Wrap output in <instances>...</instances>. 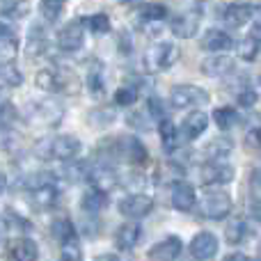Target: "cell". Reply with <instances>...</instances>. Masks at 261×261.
I'll return each mask as SVG.
<instances>
[{
    "label": "cell",
    "instance_id": "cell-48",
    "mask_svg": "<svg viewBox=\"0 0 261 261\" xmlns=\"http://www.w3.org/2000/svg\"><path fill=\"white\" fill-rule=\"evenodd\" d=\"M94 261H122V259H119L117 254H99Z\"/></svg>",
    "mask_w": 261,
    "mask_h": 261
},
{
    "label": "cell",
    "instance_id": "cell-50",
    "mask_svg": "<svg viewBox=\"0 0 261 261\" xmlns=\"http://www.w3.org/2000/svg\"><path fill=\"white\" fill-rule=\"evenodd\" d=\"M5 35H12V32H9L7 25H3V23H0V37H5Z\"/></svg>",
    "mask_w": 261,
    "mask_h": 261
},
{
    "label": "cell",
    "instance_id": "cell-38",
    "mask_svg": "<svg viewBox=\"0 0 261 261\" xmlns=\"http://www.w3.org/2000/svg\"><path fill=\"white\" fill-rule=\"evenodd\" d=\"M3 14L9 18H23L28 14V3L25 0H7L3 5Z\"/></svg>",
    "mask_w": 261,
    "mask_h": 261
},
{
    "label": "cell",
    "instance_id": "cell-26",
    "mask_svg": "<svg viewBox=\"0 0 261 261\" xmlns=\"http://www.w3.org/2000/svg\"><path fill=\"white\" fill-rule=\"evenodd\" d=\"M250 234H252V229H250L248 220H234L229 227H227V243L229 245H241L245 243V241L250 239Z\"/></svg>",
    "mask_w": 261,
    "mask_h": 261
},
{
    "label": "cell",
    "instance_id": "cell-24",
    "mask_svg": "<svg viewBox=\"0 0 261 261\" xmlns=\"http://www.w3.org/2000/svg\"><path fill=\"white\" fill-rule=\"evenodd\" d=\"M53 236L60 241L62 245L67 243H76L78 241V234H76V227H73V222L69 220V218H58V220L53 222Z\"/></svg>",
    "mask_w": 261,
    "mask_h": 261
},
{
    "label": "cell",
    "instance_id": "cell-31",
    "mask_svg": "<svg viewBox=\"0 0 261 261\" xmlns=\"http://www.w3.org/2000/svg\"><path fill=\"white\" fill-rule=\"evenodd\" d=\"M18 55V41L14 35L0 37V64H12Z\"/></svg>",
    "mask_w": 261,
    "mask_h": 261
},
{
    "label": "cell",
    "instance_id": "cell-51",
    "mask_svg": "<svg viewBox=\"0 0 261 261\" xmlns=\"http://www.w3.org/2000/svg\"><path fill=\"white\" fill-rule=\"evenodd\" d=\"M0 245H3V234H0Z\"/></svg>",
    "mask_w": 261,
    "mask_h": 261
},
{
    "label": "cell",
    "instance_id": "cell-32",
    "mask_svg": "<svg viewBox=\"0 0 261 261\" xmlns=\"http://www.w3.org/2000/svg\"><path fill=\"white\" fill-rule=\"evenodd\" d=\"M64 7H67V0H41L39 3V12L41 16L46 18V21H58L60 16H62Z\"/></svg>",
    "mask_w": 261,
    "mask_h": 261
},
{
    "label": "cell",
    "instance_id": "cell-2",
    "mask_svg": "<svg viewBox=\"0 0 261 261\" xmlns=\"http://www.w3.org/2000/svg\"><path fill=\"white\" fill-rule=\"evenodd\" d=\"M35 81L39 90L53 92V94H78L81 92V81L69 69H41Z\"/></svg>",
    "mask_w": 261,
    "mask_h": 261
},
{
    "label": "cell",
    "instance_id": "cell-36",
    "mask_svg": "<svg viewBox=\"0 0 261 261\" xmlns=\"http://www.w3.org/2000/svg\"><path fill=\"white\" fill-rule=\"evenodd\" d=\"M85 25L94 35H106V32H110V18L106 14H92L90 18H85Z\"/></svg>",
    "mask_w": 261,
    "mask_h": 261
},
{
    "label": "cell",
    "instance_id": "cell-45",
    "mask_svg": "<svg viewBox=\"0 0 261 261\" xmlns=\"http://www.w3.org/2000/svg\"><path fill=\"white\" fill-rule=\"evenodd\" d=\"M250 211H252V218H254V220L261 222V199H254L252 206H250Z\"/></svg>",
    "mask_w": 261,
    "mask_h": 261
},
{
    "label": "cell",
    "instance_id": "cell-6",
    "mask_svg": "<svg viewBox=\"0 0 261 261\" xmlns=\"http://www.w3.org/2000/svg\"><path fill=\"white\" fill-rule=\"evenodd\" d=\"M170 103L174 108H197V106L208 103V92L197 85H176L170 92Z\"/></svg>",
    "mask_w": 261,
    "mask_h": 261
},
{
    "label": "cell",
    "instance_id": "cell-33",
    "mask_svg": "<svg viewBox=\"0 0 261 261\" xmlns=\"http://www.w3.org/2000/svg\"><path fill=\"white\" fill-rule=\"evenodd\" d=\"M138 96H140V90L135 85H122L115 92V103L119 108H128V106L138 103Z\"/></svg>",
    "mask_w": 261,
    "mask_h": 261
},
{
    "label": "cell",
    "instance_id": "cell-4",
    "mask_svg": "<svg viewBox=\"0 0 261 261\" xmlns=\"http://www.w3.org/2000/svg\"><path fill=\"white\" fill-rule=\"evenodd\" d=\"M179 58V50L172 41H156L151 44L142 55V64L149 73H156V71H163V69H170L172 64L176 62Z\"/></svg>",
    "mask_w": 261,
    "mask_h": 261
},
{
    "label": "cell",
    "instance_id": "cell-1",
    "mask_svg": "<svg viewBox=\"0 0 261 261\" xmlns=\"http://www.w3.org/2000/svg\"><path fill=\"white\" fill-rule=\"evenodd\" d=\"M83 144L76 135H55L44 138L35 144V153L41 161H73L81 153Z\"/></svg>",
    "mask_w": 261,
    "mask_h": 261
},
{
    "label": "cell",
    "instance_id": "cell-28",
    "mask_svg": "<svg viewBox=\"0 0 261 261\" xmlns=\"http://www.w3.org/2000/svg\"><path fill=\"white\" fill-rule=\"evenodd\" d=\"M231 149H234V142L222 135V138L211 140V142L204 147V156L206 158H227L231 153Z\"/></svg>",
    "mask_w": 261,
    "mask_h": 261
},
{
    "label": "cell",
    "instance_id": "cell-25",
    "mask_svg": "<svg viewBox=\"0 0 261 261\" xmlns=\"http://www.w3.org/2000/svg\"><path fill=\"white\" fill-rule=\"evenodd\" d=\"M30 199L39 208H50L60 199V193H58V188H55V184L53 186H41V188L30 190Z\"/></svg>",
    "mask_w": 261,
    "mask_h": 261
},
{
    "label": "cell",
    "instance_id": "cell-39",
    "mask_svg": "<svg viewBox=\"0 0 261 261\" xmlns=\"http://www.w3.org/2000/svg\"><path fill=\"white\" fill-rule=\"evenodd\" d=\"M90 122L94 126H108L115 122V110L113 108H96L90 113Z\"/></svg>",
    "mask_w": 261,
    "mask_h": 261
},
{
    "label": "cell",
    "instance_id": "cell-34",
    "mask_svg": "<svg viewBox=\"0 0 261 261\" xmlns=\"http://www.w3.org/2000/svg\"><path fill=\"white\" fill-rule=\"evenodd\" d=\"M236 53H239L241 60L252 62V60L257 58V53H259V44L252 39V37H245V39H241L239 44H236Z\"/></svg>",
    "mask_w": 261,
    "mask_h": 261
},
{
    "label": "cell",
    "instance_id": "cell-23",
    "mask_svg": "<svg viewBox=\"0 0 261 261\" xmlns=\"http://www.w3.org/2000/svg\"><path fill=\"white\" fill-rule=\"evenodd\" d=\"M158 130H161V142H163V149L167 153H172L176 147H179V128L174 126L172 119H161L158 122Z\"/></svg>",
    "mask_w": 261,
    "mask_h": 261
},
{
    "label": "cell",
    "instance_id": "cell-17",
    "mask_svg": "<svg viewBox=\"0 0 261 261\" xmlns=\"http://www.w3.org/2000/svg\"><path fill=\"white\" fill-rule=\"evenodd\" d=\"M181 250H184L181 239H176V236H167V239H163L161 243H156L151 250H149V257H151L153 261H174V259H179Z\"/></svg>",
    "mask_w": 261,
    "mask_h": 261
},
{
    "label": "cell",
    "instance_id": "cell-20",
    "mask_svg": "<svg viewBox=\"0 0 261 261\" xmlns=\"http://www.w3.org/2000/svg\"><path fill=\"white\" fill-rule=\"evenodd\" d=\"M234 46V39L227 35L225 30H206L202 37V48L208 50V53H225Z\"/></svg>",
    "mask_w": 261,
    "mask_h": 261
},
{
    "label": "cell",
    "instance_id": "cell-15",
    "mask_svg": "<svg viewBox=\"0 0 261 261\" xmlns=\"http://www.w3.org/2000/svg\"><path fill=\"white\" fill-rule=\"evenodd\" d=\"M216 252H218V239L211 231H202V234H197L190 241V254L195 259L206 261V259L216 257Z\"/></svg>",
    "mask_w": 261,
    "mask_h": 261
},
{
    "label": "cell",
    "instance_id": "cell-8",
    "mask_svg": "<svg viewBox=\"0 0 261 261\" xmlns=\"http://www.w3.org/2000/svg\"><path fill=\"white\" fill-rule=\"evenodd\" d=\"M85 181H90V186L94 190L110 193L113 188H117L119 176H117V172H115L110 165H106V163H99V165H87Z\"/></svg>",
    "mask_w": 261,
    "mask_h": 261
},
{
    "label": "cell",
    "instance_id": "cell-35",
    "mask_svg": "<svg viewBox=\"0 0 261 261\" xmlns=\"http://www.w3.org/2000/svg\"><path fill=\"white\" fill-rule=\"evenodd\" d=\"M23 81L21 71L12 64H0V85H9V87H18Z\"/></svg>",
    "mask_w": 261,
    "mask_h": 261
},
{
    "label": "cell",
    "instance_id": "cell-14",
    "mask_svg": "<svg viewBox=\"0 0 261 261\" xmlns=\"http://www.w3.org/2000/svg\"><path fill=\"white\" fill-rule=\"evenodd\" d=\"M172 206L176 208V211H193L195 208V202H197V195H195V188L190 184H186V181H176L174 186H172Z\"/></svg>",
    "mask_w": 261,
    "mask_h": 261
},
{
    "label": "cell",
    "instance_id": "cell-29",
    "mask_svg": "<svg viewBox=\"0 0 261 261\" xmlns=\"http://www.w3.org/2000/svg\"><path fill=\"white\" fill-rule=\"evenodd\" d=\"M213 122H216L218 128L229 130L231 126H236V122H239V113H236L231 106H222V108L213 110Z\"/></svg>",
    "mask_w": 261,
    "mask_h": 261
},
{
    "label": "cell",
    "instance_id": "cell-40",
    "mask_svg": "<svg viewBox=\"0 0 261 261\" xmlns=\"http://www.w3.org/2000/svg\"><path fill=\"white\" fill-rule=\"evenodd\" d=\"M236 99H239L241 106H245V108H250V106L257 103V92H254L252 85H245L243 90H239V94H236Z\"/></svg>",
    "mask_w": 261,
    "mask_h": 261
},
{
    "label": "cell",
    "instance_id": "cell-49",
    "mask_svg": "<svg viewBox=\"0 0 261 261\" xmlns=\"http://www.w3.org/2000/svg\"><path fill=\"white\" fill-rule=\"evenodd\" d=\"M5 190H7V176H5L3 172H0V195H3Z\"/></svg>",
    "mask_w": 261,
    "mask_h": 261
},
{
    "label": "cell",
    "instance_id": "cell-27",
    "mask_svg": "<svg viewBox=\"0 0 261 261\" xmlns=\"http://www.w3.org/2000/svg\"><path fill=\"white\" fill-rule=\"evenodd\" d=\"M87 90L94 96H101L106 92V73L99 62H94L90 67V71H87Z\"/></svg>",
    "mask_w": 261,
    "mask_h": 261
},
{
    "label": "cell",
    "instance_id": "cell-3",
    "mask_svg": "<svg viewBox=\"0 0 261 261\" xmlns=\"http://www.w3.org/2000/svg\"><path fill=\"white\" fill-rule=\"evenodd\" d=\"M197 211L202 218L206 220H225L227 216L231 213V197L229 193L225 190H218V188H211L202 195L197 204Z\"/></svg>",
    "mask_w": 261,
    "mask_h": 261
},
{
    "label": "cell",
    "instance_id": "cell-41",
    "mask_svg": "<svg viewBox=\"0 0 261 261\" xmlns=\"http://www.w3.org/2000/svg\"><path fill=\"white\" fill-rule=\"evenodd\" d=\"M60 261H83L81 248H78V241H76V243L62 245V254H60Z\"/></svg>",
    "mask_w": 261,
    "mask_h": 261
},
{
    "label": "cell",
    "instance_id": "cell-46",
    "mask_svg": "<svg viewBox=\"0 0 261 261\" xmlns=\"http://www.w3.org/2000/svg\"><path fill=\"white\" fill-rule=\"evenodd\" d=\"M222 261H250L248 257H245V254L243 252H231L229 254V257H225V259H222Z\"/></svg>",
    "mask_w": 261,
    "mask_h": 261
},
{
    "label": "cell",
    "instance_id": "cell-22",
    "mask_svg": "<svg viewBox=\"0 0 261 261\" xmlns=\"http://www.w3.org/2000/svg\"><path fill=\"white\" fill-rule=\"evenodd\" d=\"M106 206H108V193H101V190H94V188L87 190L81 199V208L85 213H90V216L101 213Z\"/></svg>",
    "mask_w": 261,
    "mask_h": 261
},
{
    "label": "cell",
    "instance_id": "cell-19",
    "mask_svg": "<svg viewBox=\"0 0 261 261\" xmlns=\"http://www.w3.org/2000/svg\"><path fill=\"white\" fill-rule=\"evenodd\" d=\"M208 126V115L202 113V110H193L188 117L181 122V135L186 140H197L199 135L206 130Z\"/></svg>",
    "mask_w": 261,
    "mask_h": 261
},
{
    "label": "cell",
    "instance_id": "cell-21",
    "mask_svg": "<svg viewBox=\"0 0 261 261\" xmlns=\"http://www.w3.org/2000/svg\"><path fill=\"white\" fill-rule=\"evenodd\" d=\"M140 239H142V227L138 222H126L115 234V245L119 250H133L140 243Z\"/></svg>",
    "mask_w": 261,
    "mask_h": 261
},
{
    "label": "cell",
    "instance_id": "cell-37",
    "mask_svg": "<svg viewBox=\"0 0 261 261\" xmlns=\"http://www.w3.org/2000/svg\"><path fill=\"white\" fill-rule=\"evenodd\" d=\"M55 184V176L48 174V172H35L30 174L28 179H23V186L28 190H35V188H41V186H53Z\"/></svg>",
    "mask_w": 261,
    "mask_h": 261
},
{
    "label": "cell",
    "instance_id": "cell-42",
    "mask_svg": "<svg viewBox=\"0 0 261 261\" xmlns=\"http://www.w3.org/2000/svg\"><path fill=\"white\" fill-rule=\"evenodd\" d=\"M245 144H248L250 151L261 153V126L259 128H252L248 135H245Z\"/></svg>",
    "mask_w": 261,
    "mask_h": 261
},
{
    "label": "cell",
    "instance_id": "cell-11",
    "mask_svg": "<svg viewBox=\"0 0 261 261\" xmlns=\"http://www.w3.org/2000/svg\"><path fill=\"white\" fill-rule=\"evenodd\" d=\"M199 21H202V12H199V9L181 12L179 16L172 18V32H174L179 39H190V37L197 35Z\"/></svg>",
    "mask_w": 261,
    "mask_h": 261
},
{
    "label": "cell",
    "instance_id": "cell-47",
    "mask_svg": "<svg viewBox=\"0 0 261 261\" xmlns=\"http://www.w3.org/2000/svg\"><path fill=\"white\" fill-rule=\"evenodd\" d=\"M252 37L254 41H257V44H261V23H254V28H252Z\"/></svg>",
    "mask_w": 261,
    "mask_h": 261
},
{
    "label": "cell",
    "instance_id": "cell-18",
    "mask_svg": "<svg viewBox=\"0 0 261 261\" xmlns=\"http://www.w3.org/2000/svg\"><path fill=\"white\" fill-rule=\"evenodd\" d=\"M252 5L248 3H234V5H227L225 12H222V21L227 23L229 28H243L245 23L252 18Z\"/></svg>",
    "mask_w": 261,
    "mask_h": 261
},
{
    "label": "cell",
    "instance_id": "cell-44",
    "mask_svg": "<svg viewBox=\"0 0 261 261\" xmlns=\"http://www.w3.org/2000/svg\"><path fill=\"white\" fill-rule=\"evenodd\" d=\"M252 190L257 193V199H261V170H254L252 174Z\"/></svg>",
    "mask_w": 261,
    "mask_h": 261
},
{
    "label": "cell",
    "instance_id": "cell-16",
    "mask_svg": "<svg viewBox=\"0 0 261 261\" xmlns=\"http://www.w3.org/2000/svg\"><path fill=\"white\" fill-rule=\"evenodd\" d=\"M234 67H236L234 58H229V55H225V53H216V55H211V58H206L202 62V71L211 78L229 76V73L234 71Z\"/></svg>",
    "mask_w": 261,
    "mask_h": 261
},
{
    "label": "cell",
    "instance_id": "cell-5",
    "mask_svg": "<svg viewBox=\"0 0 261 261\" xmlns=\"http://www.w3.org/2000/svg\"><path fill=\"white\" fill-rule=\"evenodd\" d=\"M113 153L122 161L130 163V165H144L149 158L147 147L142 144V140L138 138H115L113 140Z\"/></svg>",
    "mask_w": 261,
    "mask_h": 261
},
{
    "label": "cell",
    "instance_id": "cell-9",
    "mask_svg": "<svg viewBox=\"0 0 261 261\" xmlns=\"http://www.w3.org/2000/svg\"><path fill=\"white\" fill-rule=\"evenodd\" d=\"M30 117L39 124H46V126H58L64 117V108L55 101H32Z\"/></svg>",
    "mask_w": 261,
    "mask_h": 261
},
{
    "label": "cell",
    "instance_id": "cell-10",
    "mask_svg": "<svg viewBox=\"0 0 261 261\" xmlns=\"http://www.w3.org/2000/svg\"><path fill=\"white\" fill-rule=\"evenodd\" d=\"M37 257H39L37 243L28 236H18L7 243V252H5L7 261H37Z\"/></svg>",
    "mask_w": 261,
    "mask_h": 261
},
{
    "label": "cell",
    "instance_id": "cell-12",
    "mask_svg": "<svg viewBox=\"0 0 261 261\" xmlns=\"http://www.w3.org/2000/svg\"><path fill=\"white\" fill-rule=\"evenodd\" d=\"M83 44H85V30L78 21L69 23L58 32V46L64 53H76L83 48Z\"/></svg>",
    "mask_w": 261,
    "mask_h": 261
},
{
    "label": "cell",
    "instance_id": "cell-13",
    "mask_svg": "<svg viewBox=\"0 0 261 261\" xmlns=\"http://www.w3.org/2000/svg\"><path fill=\"white\" fill-rule=\"evenodd\" d=\"M151 208L153 199L144 193H133L119 202V213L126 218H144L147 213H151Z\"/></svg>",
    "mask_w": 261,
    "mask_h": 261
},
{
    "label": "cell",
    "instance_id": "cell-7",
    "mask_svg": "<svg viewBox=\"0 0 261 261\" xmlns=\"http://www.w3.org/2000/svg\"><path fill=\"white\" fill-rule=\"evenodd\" d=\"M199 176H202V184L206 186H227L234 181L236 176V170L227 163H220V161H208L206 165L199 167Z\"/></svg>",
    "mask_w": 261,
    "mask_h": 261
},
{
    "label": "cell",
    "instance_id": "cell-30",
    "mask_svg": "<svg viewBox=\"0 0 261 261\" xmlns=\"http://www.w3.org/2000/svg\"><path fill=\"white\" fill-rule=\"evenodd\" d=\"M163 18H167V7L158 3H149L140 7V21L144 23H161Z\"/></svg>",
    "mask_w": 261,
    "mask_h": 261
},
{
    "label": "cell",
    "instance_id": "cell-43",
    "mask_svg": "<svg viewBox=\"0 0 261 261\" xmlns=\"http://www.w3.org/2000/svg\"><path fill=\"white\" fill-rule=\"evenodd\" d=\"M14 117H16V110H14V106L9 101L0 106V126H9L14 122Z\"/></svg>",
    "mask_w": 261,
    "mask_h": 261
}]
</instances>
